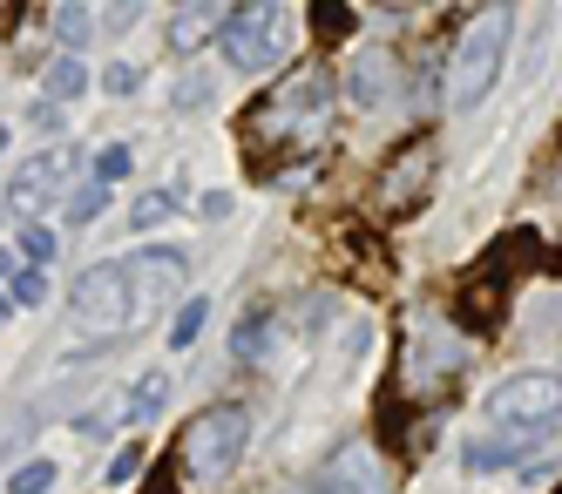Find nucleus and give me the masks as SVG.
Instances as JSON below:
<instances>
[{"label": "nucleus", "mask_w": 562, "mask_h": 494, "mask_svg": "<svg viewBox=\"0 0 562 494\" xmlns=\"http://www.w3.org/2000/svg\"><path fill=\"white\" fill-rule=\"evenodd\" d=\"M196 102H211V75H183L177 81V109H196Z\"/></svg>", "instance_id": "bb28decb"}, {"label": "nucleus", "mask_w": 562, "mask_h": 494, "mask_svg": "<svg viewBox=\"0 0 562 494\" xmlns=\"http://www.w3.org/2000/svg\"><path fill=\"white\" fill-rule=\"evenodd\" d=\"M8 312H14V292H0V318H8Z\"/></svg>", "instance_id": "7c9ffc66"}, {"label": "nucleus", "mask_w": 562, "mask_h": 494, "mask_svg": "<svg viewBox=\"0 0 562 494\" xmlns=\"http://www.w3.org/2000/svg\"><path fill=\"white\" fill-rule=\"evenodd\" d=\"M42 89H48V102L82 96V89H89V61H82V55H55V61L42 68Z\"/></svg>", "instance_id": "4468645a"}, {"label": "nucleus", "mask_w": 562, "mask_h": 494, "mask_svg": "<svg viewBox=\"0 0 562 494\" xmlns=\"http://www.w3.org/2000/svg\"><path fill=\"white\" fill-rule=\"evenodd\" d=\"M136 468H143V440H130V447H123V454H115V461H109V487H123V481H130Z\"/></svg>", "instance_id": "a878e982"}, {"label": "nucleus", "mask_w": 562, "mask_h": 494, "mask_svg": "<svg viewBox=\"0 0 562 494\" xmlns=\"http://www.w3.org/2000/svg\"><path fill=\"white\" fill-rule=\"evenodd\" d=\"M414 81H407V68H400V55H386V48H352V61H346V96L359 102V109H393L400 96H407Z\"/></svg>", "instance_id": "6e6552de"}, {"label": "nucleus", "mask_w": 562, "mask_h": 494, "mask_svg": "<svg viewBox=\"0 0 562 494\" xmlns=\"http://www.w3.org/2000/svg\"><path fill=\"white\" fill-rule=\"evenodd\" d=\"M68 170H75V156H34L27 170H21V177L8 183V211L34 224V217H42L48 203H55V190L68 183Z\"/></svg>", "instance_id": "9d476101"}, {"label": "nucleus", "mask_w": 562, "mask_h": 494, "mask_svg": "<svg viewBox=\"0 0 562 494\" xmlns=\"http://www.w3.org/2000/svg\"><path fill=\"white\" fill-rule=\"evenodd\" d=\"M170 211H177V190H143V197L130 203V224H136V231H156Z\"/></svg>", "instance_id": "6ab92c4d"}, {"label": "nucleus", "mask_w": 562, "mask_h": 494, "mask_svg": "<svg viewBox=\"0 0 562 494\" xmlns=\"http://www.w3.org/2000/svg\"><path fill=\"white\" fill-rule=\"evenodd\" d=\"M55 487V461H27L8 474V494H48Z\"/></svg>", "instance_id": "4be33fe9"}, {"label": "nucleus", "mask_w": 562, "mask_h": 494, "mask_svg": "<svg viewBox=\"0 0 562 494\" xmlns=\"http://www.w3.org/2000/svg\"><path fill=\"white\" fill-rule=\"evenodd\" d=\"M204 318H211V299H183L177 325H170V352H190L196 339H204Z\"/></svg>", "instance_id": "dca6fc26"}, {"label": "nucleus", "mask_w": 562, "mask_h": 494, "mask_svg": "<svg viewBox=\"0 0 562 494\" xmlns=\"http://www.w3.org/2000/svg\"><path fill=\"white\" fill-rule=\"evenodd\" d=\"M0 149H8V122H0Z\"/></svg>", "instance_id": "2f4dec72"}, {"label": "nucleus", "mask_w": 562, "mask_h": 494, "mask_svg": "<svg viewBox=\"0 0 562 494\" xmlns=\"http://www.w3.org/2000/svg\"><path fill=\"white\" fill-rule=\"evenodd\" d=\"M217 27H231V14H217V8H204V0H196V8H183V14L170 21V48L190 55V48H204V34H217Z\"/></svg>", "instance_id": "ddd939ff"}, {"label": "nucleus", "mask_w": 562, "mask_h": 494, "mask_svg": "<svg viewBox=\"0 0 562 494\" xmlns=\"http://www.w3.org/2000/svg\"><path fill=\"white\" fill-rule=\"evenodd\" d=\"M427 183H434V143H407L386 170H380V190H373V203L386 217H400V211H414V203L427 197Z\"/></svg>", "instance_id": "1a4fd4ad"}, {"label": "nucleus", "mask_w": 562, "mask_h": 494, "mask_svg": "<svg viewBox=\"0 0 562 494\" xmlns=\"http://www.w3.org/2000/svg\"><path fill=\"white\" fill-rule=\"evenodd\" d=\"M231 352H237V359H265V352H271V312H245V318H237Z\"/></svg>", "instance_id": "f3484780"}, {"label": "nucleus", "mask_w": 562, "mask_h": 494, "mask_svg": "<svg viewBox=\"0 0 562 494\" xmlns=\"http://www.w3.org/2000/svg\"><path fill=\"white\" fill-rule=\"evenodd\" d=\"M42 299H48V271H34V265H27V271L14 278V305H42Z\"/></svg>", "instance_id": "393cba45"}, {"label": "nucleus", "mask_w": 562, "mask_h": 494, "mask_svg": "<svg viewBox=\"0 0 562 494\" xmlns=\"http://www.w3.org/2000/svg\"><path fill=\"white\" fill-rule=\"evenodd\" d=\"M488 414H495L502 427H521V434H529V427H549V420L562 414V380L542 373V366H521V373L495 380Z\"/></svg>", "instance_id": "0eeeda50"}, {"label": "nucleus", "mask_w": 562, "mask_h": 494, "mask_svg": "<svg viewBox=\"0 0 562 494\" xmlns=\"http://www.w3.org/2000/svg\"><path fill=\"white\" fill-rule=\"evenodd\" d=\"M224 55L231 68L245 75H265L292 55V8H278V0H251V8H237L231 27H224Z\"/></svg>", "instance_id": "423d86ee"}, {"label": "nucleus", "mask_w": 562, "mask_h": 494, "mask_svg": "<svg viewBox=\"0 0 562 494\" xmlns=\"http://www.w3.org/2000/svg\"><path fill=\"white\" fill-rule=\"evenodd\" d=\"M130 170H136L130 143H109V149H95V183H123Z\"/></svg>", "instance_id": "412c9836"}, {"label": "nucleus", "mask_w": 562, "mask_h": 494, "mask_svg": "<svg viewBox=\"0 0 562 494\" xmlns=\"http://www.w3.org/2000/svg\"><path fill=\"white\" fill-rule=\"evenodd\" d=\"M61 102H42V109H34V130H42V136H61Z\"/></svg>", "instance_id": "c85d7f7f"}, {"label": "nucleus", "mask_w": 562, "mask_h": 494, "mask_svg": "<svg viewBox=\"0 0 562 494\" xmlns=\"http://www.w3.org/2000/svg\"><path fill=\"white\" fill-rule=\"evenodd\" d=\"M536 447H542L536 427H529V434H502V440H474V447H468V468L488 474V468H508V461H521V454H536Z\"/></svg>", "instance_id": "f8f14e48"}, {"label": "nucleus", "mask_w": 562, "mask_h": 494, "mask_svg": "<svg viewBox=\"0 0 562 494\" xmlns=\"http://www.w3.org/2000/svg\"><path fill=\"white\" fill-rule=\"evenodd\" d=\"M68 312H75V333H89V339H123L130 325H136V312H143V299H136V278H130V265H89L82 278L68 284Z\"/></svg>", "instance_id": "39448f33"}, {"label": "nucleus", "mask_w": 562, "mask_h": 494, "mask_svg": "<svg viewBox=\"0 0 562 494\" xmlns=\"http://www.w3.org/2000/svg\"><path fill=\"white\" fill-rule=\"evenodd\" d=\"M196 211H204V224L231 217V190H204V197H196Z\"/></svg>", "instance_id": "cd10ccee"}, {"label": "nucleus", "mask_w": 562, "mask_h": 494, "mask_svg": "<svg viewBox=\"0 0 562 494\" xmlns=\"http://www.w3.org/2000/svg\"><path fill=\"white\" fill-rule=\"evenodd\" d=\"M326 109H333V75L318 68V61H305V68H292V75L258 102L251 136H258V143H299V136H312L318 122H326Z\"/></svg>", "instance_id": "7ed1b4c3"}, {"label": "nucleus", "mask_w": 562, "mask_h": 494, "mask_svg": "<svg viewBox=\"0 0 562 494\" xmlns=\"http://www.w3.org/2000/svg\"><path fill=\"white\" fill-rule=\"evenodd\" d=\"M102 211H109V183H82V190H75V197L61 203V217H68L75 231H89Z\"/></svg>", "instance_id": "a211bd4d"}, {"label": "nucleus", "mask_w": 562, "mask_h": 494, "mask_svg": "<svg viewBox=\"0 0 562 494\" xmlns=\"http://www.w3.org/2000/svg\"><path fill=\"white\" fill-rule=\"evenodd\" d=\"M164 400H170V373H143V380L130 386V406H123V414H130V420H156V414H164Z\"/></svg>", "instance_id": "2eb2a0df"}, {"label": "nucleus", "mask_w": 562, "mask_h": 494, "mask_svg": "<svg viewBox=\"0 0 562 494\" xmlns=\"http://www.w3.org/2000/svg\"><path fill=\"white\" fill-rule=\"evenodd\" d=\"M468 333L454 318H414L407 333V359H400V393H407L414 406H434L448 400V386L468 373Z\"/></svg>", "instance_id": "f257e3e1"}, {"label": "nucleus", "mask_w": 562, "mask_h": 494, "mask_svg": "<svg viewBox=\"0 0 562 494\" xmlns=\"http://www.w3.org/2000/svg\"><path fill=\"white\" fill-rule=\"evenodd\" d=\"M136 81H143L136 61H109V68H102V89H109V96H136Z\"/></svg>", "instance_id": "b1692460"}, {"label": "nucleus", "mask_w": 562, "mask_h": 494, "mask_svg": "<svg viewBox=\"0 0 562 494\" xmlns=\"http://www.w3.org/2000/svg\"><path fill=\"white\" fill-rule=\"evenodd\" d=\"M21 258H27L34 271H48V258H55V231H48V224H27V231H21Z\"/></svg>", "instance_id": "5701e85b"}, {"label": "nucleus", "mask_w": 562, "mask_h": 494, "mask_svg": "<svg viewBox=\"0 0 562 494\" xmlns=\"http://www.w3.org/2000/svg\"><path fill=\"white\" fill-rule=\"evenodd\" d=\"M0 278H21V251H8V244H0Z\"/></svg>", "instance_id": "c756f323"}, {"label": "nucleus", "mask_w": 562, "mask_h": 494, "mask_svg": "<svg viewBox=\"0 0 562 494\" xmlns=\"http://www.w3.org/2000/svg\"><path fill=\"white\" fill-rule=\"evenodd\" d=\"M508 34H515V8H481L461 41H454V55H448V109H474L481 96L495 89V75H502V55H508Z\"/></svg>", "instance_id": "f03ea898"}, {"label": "nucleus", "mask_w": 562, "mask_h": 494, "mask_svg": "<svg viewBox=\"0 0 562 494\" xmlns=\"http://www.w3.org/2000/svg\"><path fill=\"white\" fill-rule=\"evenodd\" d=\"M245 447H251V414L245 406H204L190 427H183V474L196 487H217L237 474V461H245Z\"/></svg>", "instance_id": "20e7f679"}, {"label": "nucleus", "mask_w": 562, "mask_h": 494, "mask_svg": "<svg viewBox=\"0 0 562 494\" xmlns=\"http://www.w3.org/2000/svg\"><path fill=\"white\" fill-rule=\"evenodd\" d=\"M130 278H136L143 312H149V305H164L177 284H183V251H170V244H156V251H136V258H130Z\"/></svg>", "instance_id": "9b49d317"}, {"label": "nucleus", "mask_w": 562, "mask_h": 494, "mask_svg": "<svg viewBox=\"0 0 562 494\" xmlns=\"http://www.w3.org/2000/svg\"><path fill=\"white\" fill-rule=\"evenodd\" d=\"M55 34H61V48H89V34H95V14L89 8H55Z\"/></svg>", "instance_id": "aec40b11"}]
</instances>
